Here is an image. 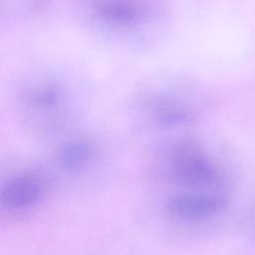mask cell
I'll use <instances>...</instances> for the list:
<instances>
[{
  "instance_id": "1",
  "label": "cell",
  "mask_w": 255,
  "mask_h": 255,
  "mask_svg": "<svg viewBox=\"0 0 255 255\" xmlns=\"http://www.w3.org/2000/svg\"><path fill=\"white\" fill-rule=\"evenodd\" d=\"M171 178L187 187H204L216 184L219 174L207 155L196 145L183 142L176 145L169 158Z\"/></svg>"
},
{
  "instance_id": "2",
  "label": "cell",
  "mask_w": 255,
  "mask_h": 255,
  "mask_svg": "<svg viewBox=\"0 0 255 255\" xmlns=\"http://www.w3.org/2000/svg\"><path fill=\"white\" fill-rule=\"evenodd\" d=\"M226 198L221 194H179L173 197L168 208L172 214L183 220L199 221L211 218L221 212Z\"/></svg>"
},
{
  "instance_id": "3",
  "label": "cell",
  "mask_w": 255,
  "mask_h": 255,
  "mask_svg": "<svg viewBox=\"0 0 255 255\" xmlns=\"http://www.w3.org/2000/svg\"><path fill=\"white\" fill-rule=\"evenodd\" d=\"M40 184L36 177L21 175L9 180L1 189L0 201L8 208H21L33 203L39 195Z\"/></svg>"
},
{
  "instance_id": "4",
  "label": "cell",
  "mask_w": 255,
  "mask_h": 255,
  "mask_svg": "<svg viewBox=\"0 0 255 255\" xmlns=\"http://www.w3.org/2000/svg\"><path fill=\"white\" fill-rule=\"evenodd\" d=\"M90 152V147L87 143L82 141L72 142L62 149L60 158L66 167L76 168L89 159Z\"/></svg>"
}]
</instances>
